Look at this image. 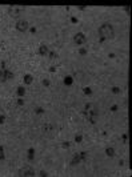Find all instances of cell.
<instances>
[{
    "instance_id": "17",
    "label": "cell",
    "mask_w": 132,
    "mask_h": 177,
    "mask_svg": "<svg viewBox=\"0 0 132 177\" xmlns=\"http://www.w3.org/2000/svg\"><path fill=\"white\" fill-rule=\"evenodd\" d=\"M112 92H113V93H120V88L113 87V88H112Z\"/></svg>"
},
{
    "instance_id": "21",
    "label": "cell",
    "mask_w": 132,
    "mask_h": 177,
    "mask_svg": "<svg viewBox=\"0 0 132 177\" xmlns=\"http://www.w3.org/2000/svg\"><path fill=\"white\" fill-rule=\"evenodd\" d=\"M55 57H56V53H55V52H51V53H49V59H55Z\"/></svg>"
},
{
    "instance_id": "2",
    "label": "cell",
    "mask_w": 132,
    "mask_h": 177,
    "mask_svg": "<svg viewBox=\"0 0 132 177\" xmlns=\"http://www.w3.org/2000/svg\"><path fill=\"white\" fill-rule=\"evenodd\" d=\"M85 116H87L89 123L93 124L96 117H98V108L93 104H87V107H85Z\"/></svg>"
},
{
    "instance_id": "28",
    "label": "cell",
    "mask_w": 132,
    "mask_h": 177,
    "mask_svg": "<svg viewBox=\"0 0 132 177\" xmlns=\"http://www.w3.org/2000/svg\"><path fill=\"white\" fill-rule=\"evenodd\" d=\"M71 21H72V23H76L78 20H76V17H72V19H71Z\"/></svg>"
},
{
    "instance_id": "18",
    "label": "cell",
    "mask_w": 132,
    "mask_h": 177,
    "mask_svg": "<svg viewBox=\"0 0 132 177\" xmlns=\"http://www.w3.org/2000/svg\"><path fill=\"white\" fill-rule=\"evenodd\" d=\"M81 139H83V137H81V134H78V136L75 137V141H76V143H80Z\"/></svg>"
},
{
    "instance_id": "19",
    "label": "cell",
    "mask_w": 132,
    "mask_h": 177,
    "mask_svg": "<svg viewBox=\"0 0 132 177\" xmlns=\"http://www.w3.org/2000/svg\"><path fill=\"white\" fill-rule=\"evenodd\" d=\"M43 112H44L43 108H37V109H36V113H37V115H41Z\"/></svg>"
},
{
    "instance_id": "14",
    "label": "cell",
    "mask_w": 132,
    "mask_h": 177,
    "mask_svg": "<svg viewBox=\"0 0 132 177\" xmlns=\"http://www.w3.org/2000/svg\"><path fill=\"white\" fill-rule=\"evenodd\" d=\"M72 83H73V79H72L71 76H67L64 79V84H65V85H72Z\"/></svg>"
},
{
    "instance_id": "7",
    "label": "cell",
    "mask_w": 132,
    "mask_h": 177,
    "mask_svg": "<svg viewBox=\"0 0 132 177\" xmlns=\"http://www.w3.org/2000/svg\"><path fill=\"white\" fill-rule=\"evenodd\" d=\"M16 29L20 31V32H25L28 29V23L25 20H19L16 23Z\"/></svg>"
},
{
    "instance_id": "27",
    "label": "cell",
    "mask_w": 132,
    "mask_h": 177,
    "mask_svg": "<svg viewBox=\"0 0 132 177\" xmlns=\"http://www.w3.org/2000/svg\"><path fill=\"white\" fill-rule=\"evenodd\" d=\"M40 176H48V174H47V173H45V172L43 170V172H40Z\"/></svg>"
},
{
    "instance_id": "25",
    "label": "cell",
    "mask_w": 132,
    "mask_h": 177,
    "mask_svg": "<svg viewBox=\"0 0 132 177\" xmlns=\"http://www.w3.org/2000/svg\"><path fill=\"white\" fill-rule=\"evenodd\" d=\"M116 109H117V105H112V107H111V110H112V112H115Z\"/></svg>"
},
{
    "instance_id": "12",
    "label": "cell",
    "mask_w": 132,
    "mask_h": 177,
    "mask_svg": "<svg viewBox=\"0 0 132 177\" xmlns=\"http://www.w3.org/2000/svg\"><path fill=\"white\" fill-rule=\"evenodd\" d=\"M32 80H34V77L31 76V75H25V76H24V83L25 84H31Z\"/></svg>"
},
{
    "instance_id": "6",
    "label": "cell",
    "mask_w": 132,
    "mask_h": 177,
    "mask_svg": "<svg viewBox=\"0 0 132 177\" xmlns=\"http://www.w3.org/2000/svg\"><path fill=\"white\" fill-rule=\"evenodd\" d=\"M73 40H75V43H76V44L81 45V44H84L85 41H87V37L84 36V33H81V32H79V33H76V35H75Z\"/></svg>"
},
{
    "instance_id": "5",
    "label": "cell",
    "mask_w": 132,
    "mask_h": 177,
    "mask_svg": "<svg viewBox=\"0 0 132 177\" xmlns=\"http://www.w3.org/2000/svg\"><path fill=\"white\" fill-rule=\"evenodd\" d=\"M24 11V8L23 7H17V5H12V7L10 8V15L12 17H17L19 15L21 14Z\"/></svg>"
},
{
    "instance_id": "16",
    "label": "cell",
    "mask_w": 132,
    "mask_h": 177,
    "mask_svg": "<svg viewBox=\"0 0 132 177\" xmlns=\"http://www.w3.org/2000/svg\"><path fill=\"white\" fill-rule=\"evenodd\" d=\"M84 93H85V95H92L91 88H84Z\"/></svg>"
},
{
    "instance_id": "4",
    "label": "cell",
    "mask_w": 132,
    "mask_h": 177,
    "mask_svg": "<svg viewBox=\"0 0 132 177\" xmlns=\"http://www.w3.org/2000/svg\"><path fill=\"white\" fill-rule=\"evenodd\" d=\"M12 77H14V73H12V72L7 71L5 68H1V69H0V80L1 81H7V80H10V79H12Z\"/></svg>"
},
{
    "instance_id": "26",
    "label": "cell",
    "mask_w": 132,
    "mask_h": 177,
    "mask_svg": "<svg viewBox=\"0 0 132 177\" xmlns=\"http://www.w3.org/2000/svg\"><path fill=\"white\" fill-rule=\"evenodd\" d=\"M63 147H64V148H67V147H69V144H68V143H67V141H65V143H64V144H63Z\"/></svg>"
},
{
    "instance_id": "13",
    "label": "cell",
    "mask_w": 132,
    "mask_h": 177,
    "mask_svg": "<svg viewBox=\"0 0 132 177\" xmlns=\"http://www.w3.org/2000/svg\"><path fill=\"white\" fill-rule=\"evenodd\" d=\"M34 157H35V150L31 148V149H28V160L32 161V160H34Z\"/></svg>"
},
{
    "instance_id": "20",
    "label": "cell",
    "mask_w": 132,
    "mask_h": 177,
    "mask_svg": "<svg viewBox=\"0 0 132 177\" xmlns=\"http://www.w3.org/2000/svg\"><path fill=\"white\" fill-rule=\"evenodd\" d=\"M43 85L48 87V85H49V80H43Z\"/></svg>"
},
{
    "instance_id": "23",
    "label": "cell",
    "mask_w": 132,
    "mask_h": 177,
    "mask_svg": "<svg viewBox=\"0 0 132 177\" xmlns=\"http://www.w3.org/2000/svg\"><path fill=\"white\" fill-rule=\"evenodd\" d=\"M4 120H5V116H3V115H1V116H0V124L4 123Z\"/></svg>"
},
{
    "instance_id": "1",
    "label": "cell",
    "mask_w": 132,
    "mask_h": 177,
    "mask_svg": "<svg viewBox=\"0 0 132 177\" xmlns=\"http://www.w3.org/2000/svg\"><path fill=\"white\" fill-rule=\"evenodd\" d=\"M99 35L102 36V40L104 39H112L113 37V28L111 24H103L99 28Z\"/></svg>"
},
{
    "instance_id": "22",
    "label": "cell",
    "mask_w": 132,
    "mask_h": 177,
    "mask_svg": "<svg viewBox=\"0 0 132 177\" xmlns=\"http://www.w3.org/2000/svg\"><path fill=\"white\" fill-rule=\"evenodd\" d=\"M23 104H24L23 99H19V100H17V105H23Z\"/></svg>"
},
{
    "instance_id": "9",
    "label": "cell",
    "mask_w": 132,
    "mask_h": 177,
    "mask_svg": "<svg viewBox=\"0 0 132 177\" xmlns=\"http://www.w3.org/2000/svg\"><path fill=\"white\" fill-rule=\"evenodd\" d=\"M105 154L108 157H113L115 156V149H113V148H107V149H105Z\"/></svg>"
},
{
    "instance_id": "8",
    "label": "cell",
    "mask_w": 132,
    "mask_h": 177,
    "mask_svg": "<svg viewBox=\"0 0 132 177\" xmlns=\"http://www.w3.org/2000/svg\"><path fill=\"white\" fill-rule=\"evenodd\" d=\"M34 174H35V170L31 169V168H24V169L20 170V176H24V177L34 176Z\"/></svg>"
},
{
    "instance_id": "24",
    "label": "cell",
    "mask_w": 132,
    "mask_h": 177,
    "mask_svg": "<svg viewBox=\"0 0 132 177\" xmlns=\"http://www.w3.org/2000/svg\"><path fill=\"white\" fill-rule=\"evenodd\" d=\"M85 53H87V51H85L84 48H81V49H80V55H85Z\"/></svg>"
},
{
    "instance_id": "11",
    "label": "cell",
    "mask_w": 132,
    "mask_h": 177,
    "mask_svg": "<svg viewBox=\"0 0 132 177\" xmlns=\"http://www.w3.org/2000/svg\"><path fill=\"white\" fill-rule=\"evenodd\" d=\"M16 92H17V96H19V97H23L24 95H25V89H24L23 87H19Z\"/></svg>"
},
{
    "instance_id": "15",
    "label": "cell",
    "mask_w": 132,
    "mask_h": 177,
    "mask_svg": "<svg viewBox=\"0 0 132 177\" xmlns=\"http://www.w3.org/2000/svg\"><path fill=\"white\" fill-rule=\"evenodd\" d=\"M0 160H4V149H3V147H0Z\"/></svg>"
},
{
    "instance_id": "10",
    "label": "cell",
    "mask_w": 132,
    "mask_h": 177,
    "mask_svg": "<svg viewBox=\"0 0 132 177\" xmlns=\"http://www.w3.org/2000/svg\"><path fill=\"white\" fill-rule=\"evenodd\" d=\"M39 53H40L41 56H45V55L48 53V48L45 47V45H41L40 49H39Z\"/></svg>"
},
{
    "instance_id": "3",
    "label": "cell",
    "mask_w": 132,
    "mask_h": 177,
    "mask_svg": "<svg viewBox=\"0 0 132 177\" xmlns=\"http://www.w3.org/2000/svg\"><path fill=\"white\" fill-rule=\"evenodd\" d=\"M85 158H87V153H85V152L76 153V154L73 156V158H72V161H71V165H78L80 161H84Z\"/></svg>"
}]
</instances>
